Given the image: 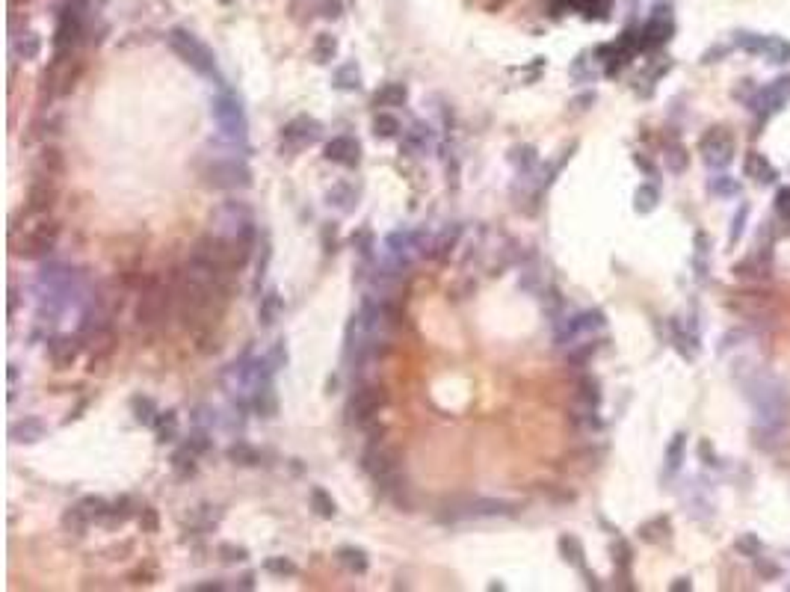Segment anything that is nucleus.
Returning <instances> with one entry per match:
<instances>
[{
    "mask_svg": "<svg viewBox=\"0 0 790 592\" xmlns=\"http://www.w3.org/2000/svg\"><path fill=\"white\" fill-rule=\"evenodd\" d=\"M746 400L752 403L755 414L764 421V427H779L787 418V388L773 373H755L752 379L743 382Z\"/></svg>",
    "mask_w": 790,
    "mask_h": 592,
    "instance_id": "1",
    "label": "nucleus"
},
{
    "mask_svg": "<svg viewBox=\"0 0 790 592\" xmlns=\"http://www.w3.org/2000/svg\"><path fill=\"white\" fill-rule=\"evenodd\" d=\"M169 48L181 56L190 68L199 71L202 77H216V56H213V51L202 42L199 36H193L190 30L175 27L169 33Z\"/></svg>",
    "mask_w": 790,
    "mask_h": 592,
    "instance_id": "2",
    "label": "nucleus"
},
{
    "mask_svg": "<svg viewBox=\"0 0 790 592\" xmlns=\"http://www.w3.org/2000/svg\"><path fill=\"white\" fill-rule=\"evenodd\" d=\"M213 118L220 125L222 136H228L231 143H243L246 140V113H243V101L234 92H220L213 98Z\"/></svg>",
    "mask_w": 790,
    "mask_h": 592,
    "instance_id": "3",
    "label": "nucleus"
},
{
    "mask_svg": "<svg viewBox=\"0 0 790 592\" xmlns=\"http://www.w3.org/2000/svg\"><path fill=\"white\" fill-rule=\"evenodd\" d=\"M202 178L207 187L216 190H246L252 184V169L237 157H220V160H213V166L202 172Z\"/></svg>",
    "mask_w": 790,
    "mask_h": 592,
    "instance_id": "4",
    "label": "nucleus"
},
{
    "mask_svg": "<svg viewBox=\"0 0 790 592\" xmlns=\"http://www.w3.org/2000/svg\"><path fill=\"white\" fill-rule=\"evenodd\" d=\"M699 154L710 169H725L734 160V136L725 128H710L699 140Z\"/></svg>",
    "mask_w": 790,
    "mask_h": 592,
    "instance_id": "5",
    "label": "nucleus"
},
{
    "mask_svg": "<svg viewBox=\"0 0 790 592\" xmlns=\"http://www.w3.org/2000/svg\"><path fill=\"white\" fill-rule=\"evenodd\" d=\"M56 237H59V225H56V223H39V225H33L18 243H12V246H15L12 252L21 255V258H27V261L45 258V255L56 246Z\"/></svg>",
    "mask_w": 790,
    "mask_h": 592,
    "instance_id": "6",
    "label": "nucleus"
},
{
    "mask_svg": "<svg viewBox=\"0 0 790 592\" xmlns=\"http://www.w3.org/2000/svg\"><path fill=\"white\" fill-rule=\"evenodd\" d=\"M323 136V125L317 122V118H311V116H296L293 122L284 125L282 131V148L284 151H299L311 143H317Z\"/></svg>",
    "mask_w": 790,
    "mask_h": 592,
    "instance_id": "7",
    "label": "nucleus"
},
{
    "mask_svg": "<svg viewBox=\"0 0 790 592\" xmlns=\"http://www.w3.org/2000/svg\"><path fill=\"white\" fill-rule=\"evenodd\" d=\"M787 101H790V77H779V81L758 89V95L752 98V110L758 116H773L781 107H787Z\"/></svg>",
    "mask_w": 790,
    "mask_h": 592,
    "instance_id": "8",
    "label": "nucleus"
},
{
    "mask_svg": "<svg viewBox=\"0 0 790 592\" xmlns=\"http://www.w3.org/2000/svg\"><path fill=\"white\" fill-rule=\"evenodd\" d=\"M382 406H385V391L382 388H359L349 397L347 414L355 424H367V421H373V414H376Z\"/></svg>",
    "mask_w": 790,
    "mask_h": 592,
    "instance_id": "9",
    "label": "nucleus"
},
{
    "mask_svg": "<svg viewBox=\"0 0 790 592\" xmlns=\"http://www.w3.org/2000/svg\"><path fill=\"white\" fill-rule=\"evenodd\" d=\"M169 300H172V290L169 287H160V285H151L145 293H143V300L140 305H136V320L140 323H157L166 314L169 308Z\"/></svg>",
    "mask_w": 790,
    "mask_h": 592,
    "instance_id": "10",
    "label": "nucleus"
},
{
    "mask_svg": "<svg viewBox=\"0 0 790 592\" xmlns=\"http://www.w3.org/2000/svg\"><path fill=\"white\" fill-rule=\"evenodd\" d=\"M56 184H53V178L51 175H39L30 181L27 187V210L30 213H48L56 202Z\"/></svg>",
    "mask_w": 790,
    "mask_h": 592,
    "instance_id": "11",
    "label": "nucleus"
},
{
    "mask_svg": "<svg viewBox=\"0 0 790 592\" xmlns=\"http://www.w3.org/2000/svg\"><path fill=\"white\" fill-rule=\"evenodd\" d=\"M672 30H675L672 27V18L663 15V9H657L645 21V27L640 30V42H642V48H660V45H666L669 39H672Z\"/></svg>",
    "mask_w": 790,
    "mask_h": 592,
    "instance_id": "12",
    "label": "nucleus"
},
{
    "mask_svg": "<svg viewBox=\"0 0 790 592\" xmlns=\"http://www.w3.org/2000/svg\"><path fill=\"white\" fill-rule=\"evenodd\" d=\"M326 160L338 163V166H359L361 160V146L352 140V136H334L332 143H326Z\"/></svg>",
    "mask_w": 790,
    "mask_h": 592,
    "instance_id": "13",
    "label": "nucleus"
},
{
    "mask_svg": "<svg viewBox=\"0 0 790 592\" xmlns=\"http://www.w3.org/2000/svg\"><path fill=\"white\" fill-rule=\"evenodd\" d=\"M83 349V338H71V335H59V338L51 341V362L56 370H66L77 362V355Z\"/></svg>",
    "mask_w": 790,
    "mask_h": 592,
    "instance_id": "14",
    "label": "nucleus"
},
{
    "mask_svg": "<svg viewBox=\"0 0 790 592\" xmlns=\"http://www.w3.org/2000/svg\"><path fill=\"white\" fill-rule=\"evenodd\" d=\"M595 329H604V314H601V311H583V314H578V317H571V320L557 332V341L565 344V338H575V335L595 332Z\"/></svg>",
    "mask_w": 790,
    "mask_h": 592,
    "instance_id": "15",
    "label": "nucleus"
},
{
    "mask_svg": "<svg viewBox=\"0 0 790 592\" xmlns=\"http://www.w3.org/2000/svg\"><path fill=\"white\" fill-rule=\"evenodd\" d=\"M743 172H746V178H752L755 184H773L776 178H779V169L769 163L761 151H749V154H746Z\"/></svg>",
    "mask_w": 790,
    "mask_h": 592,
    "instance_id": "16",
    "label": "nucleus"
},
{
    "mask_svg": "<svg viewBox=\"0 0 790 592\" xmlns=\"http://www.w3.org/2000/svg\"><path fill=\"white\" fill-rule=\"evenodd\" d=\"M9 439L18 442V444H33L39 439H45V424L39 418H24V421H15L9 427Z\"/></svg>",
    "mask_w": 790,
    "mask_h": 592,
    "instance_id": "17",
    "label": "nucleus"
},
{
    "mask_svg": "<svg viewBox=\"0 0 790 592\" xmlns=\"http://www.w3.org/2000/svg\"><path fill=\"white\" fill-rule=\"evenodd\" d=\"M560 554H563V560L568 563V566H575V568H580L583 575H589L586 571V554H583V545H580V539L578 536H571V533H565V536H560Z\"/></svg>",
    "mask_w": 790,
    "mask_h": 592,
    "instance_id": "18",
    "label": "nucleus"
},
{
    "mask_svg": "<svg viewBox=\"0 0 790 592\" xmlns=\"http://www.w3.org/2000/svg\"><path fill=\"white\" fill-rule=\"evenodd\" d=\"M284 311V300L279 296V290H270L267 296H261V308H258V323L261 326H272L282 317Z\"/></svg>",
    "mask_w": 790,
    "mask_h": 592,
    "instance_id": "19",
    "label": "nucleus"
},
{
    "mask_svg": "<svg viewBox=\"0 0 790 592\" xmlns=\"http://www.w3.org/2000/svg\"><path fill=\"white\" fill-rule=\"evenodd\" d=\"M409 98V89L403 83H385L373 95V107H403Z\"/></svg>",
    "mask_w": 790,
    "mask_h": 592,
    "instance_id": "20",
    "label": "nucleus"
},
{
    "mask_svg": "<svg viewBox=\"0 0 790 592\" xmlns=\"http://www.w3.org/2000/svg\"><path fill=\"white\" fill-rule=\"evenodd\" d=\"M684 456H687V436L684 432H675L666 447V474H678L684 465Z\"/></svg>",
    "mask_w": 790,
    "mask_h": 592,
    "instance_id": "21",
    "label": "nucleus"
},
{
    "mask_svg": "<svg viewBox=\"0 0 790 592\" xmlns=\"http://www.w3.org/2000/svg\"><path fill=\"white\" fill-rule=\"evenodd\" d=\"M334 86L344 92H359L361 89V71L355 63H344L341 68H334Z\"/></svg>",
    "mask_w": 790,
    "mask_h": 592,
    "instance_id": "22",
    "label": "nucleus"
},
{
    "mask_svg": "<svg viewBox=\"0 0 790 592\" xmlns=\"http://www.w3.org/2000/svg\"><path fill=\"white\" fill-rule=\"evenodd\" d=\"M255 412H261L264 418H272L275 412H279V400H275V391H272V382H264L255 388Z\"/></svg>",
    "mask_w": 790,
    "mask_h": 592,
    "instance_id": "23",
    "label": "nucleus"
},
{
    "mask_svg": "<svg viewBox=\"0 0 790 592\" xmlns=\"http://www.w3.org/2000/svg\"><path fill=\"white\" fill-rule=\"evenodd\" d=\"M764 56L769 59V63H776V66L790 63V42H787V39H779V36H766Z\"/></svg>",
    "mask_w": 790,
    "mask_h": 592,
    "instance_id": "24",
    "label": "nucleus"
},
{
    "mask_svg": "<svg viewBox=\"0 0 790 592\" xmlns=\"http://www.w3.org/2000/svg\"><path fill=\"white\" fill-rule=\"evenodd\" d=\"M89 512L83 509V506H71V509H66L63 512V527L68 530V533H74V536H83L86 533V527H89Z\"/></svg>",
    "mask_w": 790,
    "mask_h": 592,
    "instance_id": "25",
    "label": "nucleus"
},
{
    "mask_svg": "<svg viewBox=\"0 0 790 592\" xmlns=\"http://www.w3.org/2000/svg\"><path fill=\"white\" fill-rule=\"evenodd\" d=\"M669 530H672L669 519H666V516H657V519H651V521H645V524L640 527V536H642L645 542H663V539H669Z\"/></svg>",
    "mask_w": 790,
    "mask_h": 592,
    "instance_id": "26",
    "label": "nucleus"
},
{
    "mask_svg": "<svg viewBox=\"0 0 790 592\" xmlns=\"http://www.w3.org/2000/svg\"><path fill=\"white\" fill-rule=\"evenodd\" d=\"M225 456H228L234 465H258V462H261V453L255 450L252 444H246V442L231 444V447L225 450Z\"/></svg>",
    "mask_w": 790,
    "mask_h": 592,
    "instance_id": "27",
    "label": "nucleus"
},
{
    "mask_svg": "<svg viewBox=\"0 0 790 592\" xmlns=\"http://www.w3.org/2000/svg\"><path fill=\"white\" fill-rule=\"evenodd\" d=\"M311 506H314V512H317L320 519H334L338 516V504L332 501V495L326 489H311Z\"/></svg>",
    "mask_w": 790,
    "mask_h": 592,
    "instance_id": "28",
    "label": "nucleus"
},
{
    "mask_svg": "<svg viewBox=\"0 0 790 592\" xmlns=\"http://www.w3.org/2000/svg\"><path fill=\"white\" fill-rule=\"evenodd\" d=\"M154 429H157V442L166 444V442H175L178 436V414L175 412H160L154 421Z\"/></svg>",
    "mask_w": 790,
    "mask_h": 592,
    "instance_id": "29",
    "label": "nucleus"
},
{
    "mask_svg": "<svg viewBox=\"0 0 790 592\" xmlns=\"http://www.w3.org/2000/svg\"><path fill=\"white\" fill-rule=\"evenodd\" d=\"M329 205H334L341 213H349L355 208V190L349 184H334L329 190Z\"/></svg>",
    "mask_w": 790,
    "mask_h": 592,
    "instance_id": "30",
    "label": "nucleus"
},
{
    "mask_svg": "<svg viewBox=\"0 0 790 592\" xmlns=\"http://www.w3.org/2000/svg\"><path fill=\"white\" fill-rule=\"evenodd\" d=\"M39 166H42L45 175L59 178V175L66 172V157H63V151H59V148H45L42 157H39Z\"/></svg>",
    "mask_w": 790,
    "mask_h": 592,
    "instance_id": "31",
    "label": "nucleus"
},
{
    "mask_svg": "<svg viewBox=\"0 0 790 592\" xmlns=\"http://www.w3.org/2000/svg\"><path fill=\"white\" fill-rule=\"evenodd\" d=\"M657 202H660V190H657L655 184H642V187L637 190V195H634L637 213H651V210L657 208Z\"/></svg>",
    "mask_w": 790,
    "mask_h": 592,
    "instance_id": "32",
    "label": "nucleus"
},
{
    "mask_svg": "<svg viewBox=\"0 0 790 592\" xmlns=\"http://www.w3.org/2000/svg\"><path fill=\"white\" fill-rule=\"evenodd\" d=\"M338 560H341L349 571H355V575H364L367 566H370V563H367V554H364L361 548H341V551H338Z\"/></svg>",
    "mask_w": 790,
    "mask_h": 592,
    "instance_id": "33",
    "label": "nucleus"
},
{
    "mask_svg": "<svg viewBox=\"0 0 790 592\" xmlns=\"http://www.w3.org/2000/svg\"><path fill=\"white\" fill-rule=\"evenodd\" d=\"M426 143H432V131L424 128V125H414L411 131H406V140H403V151H424Z\"/></svg>",
    "mask_w": 790,
    "mask_h": 592,
    "instance_id": "34",
    "label": "nucleus"
},
{
    "mask_svg": "<svg viewBox=\"0 0 790 592\" xmlns=\"http://www.w3.org/2000/svg\"><path fill=\"white\" fill-rule=\"evenodd\" d=\"M130 409H133V414H136V421L145 424V427H154L157 414H160L151 397H133V400H130Z\"/></svg>",
    "mask_w": 790,
    "mask_h": 592,
    "instance_id": "35",
    "label": "nucleus"
},
{
    "mask_svg": "<svg viewBox=\"0 0 790 592\" xmlns=\"http://www.w3.org/2000/svg\"><path fill=\"white\" fill-rule=\"evenodd\" d=\"M403 128L397 122V116H391V113H379L376 118H373V133L379 136V140H391V136H397Z\"/></svg>",
    "mask_w": 790,
    "mask_h": 592,
    "instance_id": "36",
    "label": "nucleus"
},
{
    "mask_svg": "<svg viewBox=\"0 0 790 592\" xmlns=\"http://www.w3.org/2000/svg\"><path fill=\"white\" fill-rule=\"evenodd\" d=\"M172 468H175V474H178V477H190V474L195 471V453H193V450H190V447L184 444V447H181V450H178L175 456H172Z\"/></svg>",
    "mask_w": 790,
    "mask_h": 592,
    "instance_id": "37",
    "label": "nucleus"
},
{
    "mask_svg": "<svg viewBox=\"0 0 790 592\" xmlns=\"http://www.w3.org/2000/svg\"><path fill=\"white\" fill-rule=\"evenodd\" d=\"M734 548L740 551L743 557H752V560H758L761 551H764V545H761V539H758V533H740L737 542H734Z\"/></svg>",
    "mask_w": 790,
    "mask_h": 592,
    "instance_id": "38",
    "label": "nucleus"
},
{
    "mask_svg": "<svg viewBox=\"0 0 790 592\" xmlns=\"http://www.w3.org/2000/svg\"><path fill=\"white\" fill-rule=\"evenodd\" d=\"M334 51H338V42H334V36L320 33L317 42H314V59H317V63H329V59L334 56Z\"/></svg>",
    "mask_w": 790,
    "mask_h": 592,
    "instance_id": "39",
    "label": "nucleus"
},
{
    "mask_svg": "<svg viewBox=\"0 0 790 592\" xmlns=\"http://www.w3.org/2000/svg\"><path fill=\"white\" fill-rule=\"evenodd\" d=\"M710 193H717V195H740V181L732 175H719V178H710Z\"/></svg>",
    "mask_w": 790,
    "mask_h": 592,
    "instance_id": "40",
    "label": "nucleus"
},
{
    "mask_svg": "<svg viewBox=\"0 0 790 592\" xmlns=\"http://www.w3.org/2000/svg\"><path fill=\"white\" fill-rule=\"evenodd\" d=\"M39 51H42V39H39L36 33H27L24 39H18V42H15V53L21 56V59H36Z\"/></svg>",
    "mask_w": 790,
    "mask_h": 592,
    "instance_id": "41",
    "label": "nucleus"
},
{
    "mask_svg": "<svg viewBox=\"0 0 790 592\" xmlns=\"http://www.w3.org/2000/svg\"><path fill=\"white\" fill-rule=\"evenodd\" d=\"M509 160L515 163L521 172H527V169L536 166L539 157H536V148H533V146H521V148H512V151H509Z\"/></svg>",
    "mask_w": 790,
    "mask_h": 592,
    "instance_id": "42",
    "label": "nucleus"
},
{
    "mask_svg": "<svg viewBox=\"0 0 790 592\" xmlns=\"http://www.w3.org/2000/svg\"><path fill=\"white\" fill-rule=\"evenodd\" d=\"M687 163H689V154H687V148L684 146H669V151H666V166H669V172H675V175H681L684 169H687Z\"/></svg>",
    "mask_w": 790,
    "mask_h": 592,
    "instance_id": "43",
    "label": "nucleus"
},
{
    "mask_svg": "<svg viewBox=\"0 0 790 592\" xmlns=\"http://www.w3.org/2000/svg\"><path fill=\"white\" fill-rule=\"evenodd\" d=\"M264 568L270 571V575H279V578H293L296 571V563L293 560H287V557H270L267 563H264Z\"/></svg>",
    "mask_w": 790,
    "mask_h": 592,
    "instance_id": "44",
    "label": "nucleus"
},
{
    "mask_svg": "<svg viewBox=\"0 0 790 592\" xmlns=\"http://www.w3.org/2000/svg\"><path fill=\"white\" fill-rule=\"evenodd\" d=\"M737 48L746 51V53H764V45H766V36H758V33H737Z\"/></svg>",
    "mask_w": 790,
    "mask_h": 592,
    "instance_id": "45",
    "label": "nucleus"
},
{
    "mask_svg": "<svg viewBox=\"0 0 790 592\" xmlns=\"http://www.w3.org/2000/svg\"><path fill=\"white\" fill-rule=\"evenodd\" d=\"M580 400H583L589 409H595V406L601 403V385H598V379L586 377V379L580 382Z\"/></svg>",
    "mask_w": 790,
    "mask_h": 592,
    "instance_id": "46",
    "label": "nucleus"
},
{
    "mask_svg": "<svg viewBox=\"0 0 790 592\" xmlns=\"http://www.w3.org/2000/svg\"><path fill=\"white\" fill-rule=\"evenodd\" d=\"M459 240V225H453V231H444L436 243H432V249H436V258H444L447 252H453V246H456Z\"/></svg>",
    "mask_w": 790,
    "mask_h": 592,
    "instance_id": "47",
    "label": "nucleus"
},
{
    "mask_svg": "<svg viewBox=\"0 0 790 592\" xmlns=\"http://www.w3.org/2000/svg\"><path fill=\"white\" fill-rule=\"evenodd\" d=\"M349 243H352V249H359L361 255H370V252H373V246H376V237H373V231H370V228H359V231L352 234V240H349Z\"/></svg>",
    "mask_w": 790,
    "mask_h": 592,
    "instance_id": "48",
    "label": "nucleus"
},
{
    "mask_svg": "<svg viewBox=\"0 0 790 592\" xmlns=\"http://www.w3.org/2000/svg\"><path fill=\"white\" fill-rule=\"evenodd\" d=\"M749 210H752V208H749V205L743 202V205H740V210L734 213V223H732V234H728V243H732V246H737L740 234L746 231V220H749Z\"/></svg>",
    "mask_w": 790,
    "mask_h": 592,
    "instance_id": "49",
    "label": "nucleus"
},
{
    "mask_svg": "<svg viewBox=\"0 0 790 592\" xmlns=\"http://www.w3.org/2000/svg\"><path fill=\"white\" fill-rule=\"evenodd\" d=\"M81 506H83V509L89 512V519H98V521H104L113 504H107L104 498H83V504H81Z\"/></svg>",
    "mask_w": 790,
    "mask_h": 592,
    "instance_id": "50",
    "label": "nucleus"
},
{
    "mask_svg": "<svg viewBox=\"0 0 790 592\" xmlns=\"http://www.w3.org/2000/svg\"><path fill=\"white\" fill-rule=\"evenodd\" d=\"M613 560H616V566L622 568V571H627L630 568V560H634V551H630V545L625 542V539H619L616 545H613Z\"/></svg>",
    "mask_w": 790,
    "mask_h": 592,
    "instance_id": "51",
    "label": "nucleus"
},
{
    "mask_svg": "<svg viewBox=\"0 0 790 592\" xmlns=\"http://www.w3.org/2000/svg\"><path fill=\"white\" fill-rule=\"evenodd\" d=\"M216 554H220L225 563H243L249 557L246 548H237V545H228V542H222L220 548H216Z\"/></svg>",
    "mask_w": 790,
    "mask_h": 592,
    "instance_id": "52",
    "label": "nucleus"
},
{
    "mask_svg": "<svg viewBox=\"0 0 790 592\" xmlns=\"http://www.w3.org/2000/svg\"><path fill=\"white\" fill-rule=\"evenodd\" d=\"M320 237H323V252H326V255H334V249H338V225H334V223H326L323 231H320Z\"/></svg>",
    "mask_w": 790,
    "mask_h": 592,
    "instance_id": "53",
    "label": "nucleus"
},
{
    "mask_svg": "<svg viewBox=\"0 0 790 592\" xmlns=\"http://www.w3.org/2000/svg\"><path fill=\"white\" fill-rule=\"evenodd\" d=\"M140 527H143V533H157V527H160V519H157V509H154V506H143V512H140Z\"/></svg>",
    "mask_w": 790,
    "mask_h": 592,
    "instance_id": "54",
    "label": "nucleus"
},
{
    "mask_svg": "<svg viewBox=\"0 0 790 592\" xmlns=\"http://www.w3.org/2000/svg\"><path fill=\"white\" fill-rule=\"evenodd\" d=\"M187 447L195 453V456H199V453H207V450L213 447V442L205 436V432H193V436L187 439Z\"/></svg>",
    "mask_w": 790,
    "mask_h": 592,
    "instance_id": "55",
    "label": "nucleus"
},
{
    "mask_svg": "<svg viewBox=\"0 0 790 592\" xmlns=\"http://www.w3.org/2000/svg\"><path fill=\"white\" fill-rule=\"evenodd\" d=\"M699 459H702L707 468H717V465H719V456L714 453V447H710V442H707V439H702V442H699Z\"/></svg>",
    "mask_w": 790,
    "mask_h": 592,
    "instance_id": "56",
    "label": "nucleus"
},
{
    "mask_svg": "<svg viewBox=\"0 0 790 592\" xmlns=\"http://www.w3.org/2000/svg\"><path fill=\"white\" fill-rule=\"evenodd\" d=\"M267 359L272 362V367H275V370H279V367H284V364H287V347H284V341H279V344H275V347H272V352L267 355Z\"/></svg>",
    "mask_w": 790,
    "mask_h": 592,
    "instance_id": "57",
    "label": "nucleus"
},
{
    "mask_svg": "<svg viewBox=\"0 0 790 592\" xmlns=\"http://www.w3.org/2000/svg\"><path fill=\"white\" fill-rule=\"evenodd\" d=\"M776 210L784 216V220H790V187H787V190H779V195H776Z\"/></svg>",
    "mask_w": 790,
    "mask_h": 592,
    "instance_id": "58",
    "label": "nucleus"
},
{
    "mask_svg": "<svg viewBox=\"0 0 790 592\" xmlns=\"http://www.w3.org/2000/svg\"><path fill=\"white\" fill-rule=\"evenodd\" d=\"M728 53V45H719V48H710L704 56H702V63H717L719 56H725Z\"/></svg>",
    "mask_w": 790,
    "mask_h": 592,
    "instance_id": "59",
    "label": "nucleus"
},
{
    "mask_svg": "<svg viewBox=\"0 0 790 592\" xmlns=\"http://www.w3.org/2000/svg\"><path fill=\"white\" fill-rule=\"evenodd\" d=\"M758 575H764V578H779V566H773V563H758Z\"/></svg>",
    "mask_w": 790,
    "mask_h": 592,
    "instance_id": "60",
    "label": "nucleus"
},
{
    "mask_svg": "<svg viewBox=\"0 0 790 592\" xmlns=\"http://www.w3.org/2000/svg\"><path fill=\"white\" fill-rule=\"evenodd\" d=\"M669 589H672V592H684V589H693V581H689V578H678V581H672V583H669Z\"/></svg>",
    "mask_w": 790,
    "mask_h": 592,
    "instance_id": "61",
    "label": "nucleus"
},
{
    "mask_svg": "<svg viewBox=\"0 0 790 592\" xmlns=\"http://www.w3.org/2000/svg\"><path fill=\"white\" fill-rule=\"evenodd\" d=\"M193 589H222V583H199V586H193Z\"/></svg>",
    "mask_w": 790,
    "mask_h": 592,
    "instance_id": "62",
    "label": "nucleus"
},
{
    "mask_svg": "<svg viewBox=\"0 0 790 592\" xmlns=\"http://www.w3.org/2000/svg\"><path fill=\"white\" fill-rule=\"evenodd\" d=\"M222 4H231V0H222Z\"/></svg>",
    "mask_w": 790,
    "mask_h": 592,
    "instance_id": "63",
    "label": "nucleus"
}]
</instances>
